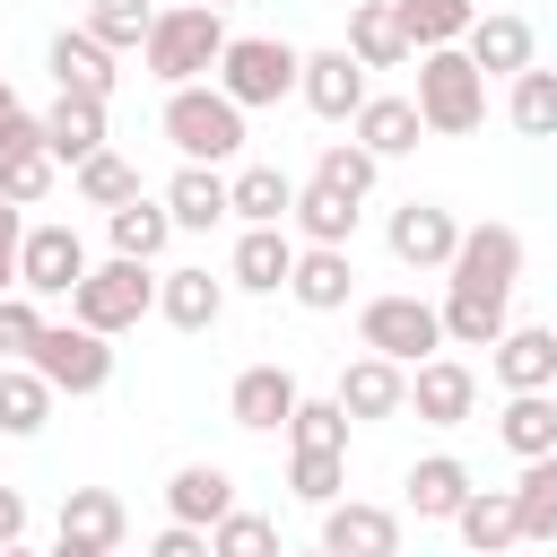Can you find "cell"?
<instances>
[{"label": "cell", "mask_w": 557, "mask_h": 557, "mask_svg": "<svg viewBox=\"0 0 557 557\" xmlns=\"http://www.w3.org/2000/svg\"><path fill=\"white\" fill-rule=\"evenodd\" d=\"M35 339H44V305L9 287V296H0V366H26V357H35Z\"/></svg>", "instance_id": "46"}, {"label": "cell", "mask_w": 557, "mask_h": 557, "mask_svg": "<svg viewBox=\"0 0 557 557\" xmlns=\"http://www.w3.org/2000/svg\"><path fill=\"white\" fill-rule=\"evenodd\" d=\"M148 17H157L148 0H87V17H78V26L122 61V52H139V44H148Z\"/></svg>", "instance_id": "40"}, {"label": "cell", "mask_w": 557, "mask_h": 557, "mask_svg": "<svg viewBox=\"0 0 557 557\" xmlns=\"http://www.w3.org/2000/svg\"><path fill=\"white\" fill-rule=\"evenodd\" d=\"M44 383H52V400L70 392V400H87V392H104L113 383V339H96L87 322H44V339H35V357H26Z\"/></svg>", "instance_id": "8"}, {"label": "cell", "mask_w": 557, "mask_h": 557, "mask_svg": "<svg viewBox=\"0 0 557 557\" xmlns=\"http://www.w3.org/2000/svg\"><path fill=\"white\" fill-rule=\"evenodd\" d=\"M9 287H17V252H0V296H9Z\"/></svg>", "instance_id": "51"}, {"label": "cell", "mask_w": 557, "mask_h": 557, "mask_svg": "<svg viewBox=\"0 0 557 557\" xmlns=\"http://www.w3.org/2000/svg\"><path fill=\"white\" fill-rule=\"evenodd\" d=\"M287 453H348V409L322 392V400H296L287 418Z\"/></svg>", "instance_id": "41"}, {"label": "cell", "mask_w": 557, "mask_h": 557, "mask_svg": "<svg viewBox=\"0 0 557 557\" xmlns=\"http://www.w3.org/2000/svg\"><path fill=\"white\" fill-rule=\"evenodd\" d=\"M296 400H305V383H296L287 366H244V374L226 383V418H235L244 435H287Z\"/></svg>", "instance_id": "12"}, {"label": "cell", "mask_w": 557, "mask_h": 557, "mask_svg": "<svg viewBox=\"0 0 557 557\" xmlns=\"http://www.w3.org/2000/svg\"><path fill=\"white\" fill-rule=\"evenodd\" d=\"M531 52H540V35H531V17H513V9H479V26L461 35V61H470L479 78H522Z\"/></svg>", "instance_id": "14"}, {"label": "cell", "mask_w": 557, "mask_h": 557, "mask_svg": "<svg viewBox=\"0 0 557 557\" xmlns=\"http://www.w3.org/2000/svg\"><path fill=\"white\" fill-rule=\"evenodd\" d=\"M409 104L435 139H470L487 122V78L461 61V44H444V52H418V96Z\"/></svg>", "instance_id": "6"}, {"label": "cell", "mask_w": 557, "mask_h": 557, "mask_svg": "<svg viewBox=\"0 0 557 557\" xmlns=\"http://www.w3.org/2000/svg\"><path fill=\"white\" fill-rule=\"evenodd\" d=\"M348 139H357L374 165H392V157H409V148L426 139V122H418V104H409V96H366V104H357V122H348Z\"/></svg>", "instance_id": "25"}, {"label": "cell", "mask_w": 557, "mask_h": 557, "mask_svg": "<svg viewBox=\"0 0 557 557\" xmlns=\"http://www.w3.org/2000/svg\"><path fill=\"white\" fill-rule=\"evenodd\" d=\"M157 313H165L174 331H218V313H226V278H209V261L157 270Z\"/></svg>", "instance_id": "23"}, {"label": "cell", "mask_w": 557, "mask_h": 557, "mask_svg": "<svg viewBox=\"0 0 557 557\" xmlns=\"http://www.w3.org/2000/svg\"><path fill=\"white\" fill-rule=\"evenodd\" d=\"M104 235H113V252H122V261H148V270H157V252L174 244V218H165V200H148V191H139V200H122V209L104 218Z\"/></svg>", "instance_id": "34"}, {"label": "cell", "mask_w": 557, "mask_h": 557, "mask_svg": "<svg viewBox=\"0 0 557 557\" xmlns=\"http://www.w3.org/2000/svg\"><path fill=\"white\" fill-rule=\"evenodd\" d=\"M157 122H165V139H174L183 165H218V174H226V165L244 157V139H252V131H244V104H226L209 78H200V87H165V113H157Z\"/></svg>", "instance_id": "2"}, {"label": "cell", "mask_w": 557, "mask_h": 557, "mask_svg": "<svg viewBox=\"0 0 557 557\" xmlns=\"http://www.w3.org/2000/svg\"><path fill=\"white\" fill-rule=\"evenodd\" d=\"M104 557H131V548H104Z\"/></svg>", "instance_id": "55"}, {"label": "cell", "mask_w": 557, "mask_h": 557, "mask_svg": "<svg viewBox=\"0 0 557 557\" xmlns=\"http://www.w3.org/2000/svg\"><path fill=\"white\" fill-rule=\"evenodd\" d=\"M200 9H218V17H226V9H235V0H200Z\"/></svg>", "instance_id": "53"}, {"label": "cell", "mask_w": 557, "mask_h": 557, "mask_svg": "<svg viewBox=\"0 0 557 557\" xmlns=\"http://www.w3.org/2000/svg\"><path fill=\"white\" fill-rule=\"evenodd\" d=\"M374 174H383V165H374L357 139H322V157H313V183H331V191H348V200H366Z\"/></svg>", "instance_id": "45"}, {"label": "cell", "mask_w": 557, "mask_h": 557, "mask_svg": "<svg viewBox=\"0 0 557 557\" xmlns=\"http://www.w3.org/2000/svg\"><path fill=\"white\" fill-rule=\"evenodd\" d=\"M0 557H44V548H26V540H17V548H0Z\"/></svg>", "instance_id": "52"}, {"label": "cell", "mask_w": 557, "mask_h": 557, "mask_svg": "<svg viewBox=\"0 0 557 557\" xmlns=\"http://www.w3.org/2000/svg\"><path fill=\"white\" fill-rule=\"evenodd\" d=\"M44 557H96V548H78V540H61V531H52V548H44Z\"/></svg>", "instance_id": "50"}, {"label": "cell", "mask_w": 557, "mask_h": 557, "mask_svg": "<svg viewBox=\"0 0 557 557\" xmlns=\"http://www.w3.org/2000/svg\"><path fill=\"white\" fill-rule=\"evenodd\" d=\"M357 348L383 357V366H426V357H444V313H435V296H418V287L366 296V305H357Z\"/></svg>", "instance_id": "3"}, {"label": "cell", "mask_w": 557, "mask_h": 557, "mask_svg": "<svg viewBox=\"0 0 557 557\" xmlns=\"http://www.w3.org/2000/svg\"><path fill=\"white\" fill-rule=\"evenodd\" d=\"M487 374L505 392H557V331L548 322H505V339L487 348Z\"/></svg>", "instance_id": "19"}, {"label": "cell", "mask_w": 557, "mask_h": 557, "mask_svg": "<svg viewBox=\"0 0 557 557\" xmlns=\"http://www.w3.org/2000/svg\"><path fill=\"white\" fill-rule=\"evenodd\" d=\"M17 244H26V209H9V200H0V252H17Z\"/></svg>", "instance_id": "49"}, {"label": "cell", "mask_w": 557, "mask_h": 557, "mask_svg": "<svg viewBox=\"0 0 557 557\" xmlns=\"http://www.w3.org/2000/svg\"><path fill=\"white\" fill-rule=\"evenodd\" d=\"M322 557H400V505H374V496H339L322 505Z\"/></svg>", "instance_id": "10"}, {"label": "cell", "mask_w": 557, "mask_h": 557, "mask_svg": "<svg viewBox=\"0 0 557 557\" xmlns=\"http://www.w3.org/2000/svg\"><path fill=\"white\" fill-rule=\"evenodd\" d=\"M287 209H296V183L278 165H235L226 174V218L235 226H287Z\"/></svg>", "instance_id": "30"}, {"label": "cell", "mask_w": 557, "mask_h": 557, "mask_svg": "<svg viewBox=\"0 0 557 557\" xmlns=\"http://www.w3.org/2000/svg\"><path fill=\"white\" fill-rule=\"evenodd\" d=\"M287 557H322V548H287Z\"/></svg>", "instance_id": "54"}, {"label": "cell", "mask_w": 557, "mask_h": 557, "mask_svg": "<svg viewBox=\"0 0 557 557\" xmlns=\"http://www.w3.org/2000/svg\"><path fill=\"white\" fill-rule=\"evenodd\" d=\"M226 513H235V470H226V461H183V470L165 479V522L218 531Z\"/></svg>", "instance_id": "18"}, {"label": "cell", "mask_w": 557, "mask_h": 557, "mask_svg": "<svg viewBox=\"0 0 557 557\" xmlns=\"http://www.w3.org/2000/svg\"><path fill=\"white\" fill-rule=\"evenodd\" d=\"M357 70H400V61H418L409 52V35H400V17H392V0H348V44H339Z\"/></svg>", "instance_id": "27"}, {"label": "cell", "mask_w": 557, "mask_h": 557, "mask_svg": "<svg viewBox=\"0 0 557 557\" xmlns=\"http://www.w3.org/2000/svg\"><path fill=\"white\" fill-rule=\"evenodd\" d=\"M513 522H522V540H557V453L522 461V479H513Z\"/></svg>", "instance_id": "38"}, {"label": "cell", "mask_w": 557, "mask_h": 557, "mask_svg": "<svg viewBox=\"0 0 557 557\" xmlns=\"http://www.w3.org/2000/svg\"><path fill=\"white\" fill-rule=\"evenodd\" d=\"M122 531H131V513H122V496L113 487H70L61 496V540H78V548H122Z\"/></svg>", "instance_id": "32"}, {"label": "cell", "mask_w": 557, "mask_h": 557, "mask_svg": "<svg viewBox=\"0 0 557 557\" xmlns=\"http://www.w3.org/2000/svg\"><path fill=\"white\" fill-rule=\"evenodd\" d=\"M331 400L348 409V426H374V418H400L409 409V366H383V357H348L339 366V383H331Z\"/></svg>", "instance_id": "13"}, {"label": "cell", "mask_w": 557, "mask_h": 557, "mask_svg": "<svg viewBox=\"0 0 557 557\" xmlns=\"http://www.w3.org/2000/svg\"><path fill=\"white\" fill-rule=\"evenodd\" d=\"M70 183H78V200H87V209H104V218H113L122 200H139V165H131V157H113V148H96Z\"/></svg>", "instance_id": "39"}, {"label": "cell", "mask_w": 557, "mask_h": 557, "mask_svg": "<svg viewBox=\"0 0 557 557\" xmlns=\"http://www.w3.org/2000/svg\"><path fill=\"white\" fill-rule=\"evenodd\" d=\"M392 17L409 35V52H444L479 26V0H392Z\"/></svg>", "instance_id": "33"}, {"label": "cell", "mask_w": 557, "mask_h": 557, "mask_svg": "<svg viewBox=\"0 0 557 557\" xmlns=\"http://www.w3.org/2000/svg\"><path fill=\"white\" fill-rule=\"evenodd\" d=\"M87 278V235L70 226V218H35L26 226V244H17V296H70Z\"/></svg>", "instance_id": "9"}, {"label": "cell", "mask_w": 557, "mask_h": 557, "mask_svg": "<svg viewBox=\"0 0 557 557\" xmlns=\"http://www.w3.org/2000/svg\"><path fill=\"white\" fill-rule=\"evenodd\" d=\"M148 557H209V531H183V522H165V531L148 540Z\"/></svg>", "instance_id": "47"}, {"label": "cell", "mask_w": 557, "mask_h": 557, "mask_svg": "<svg viewBox=\"0 0 557 557\" xmlns=\"http://www.w3.org/2000/svg\"><path fill=\"white\" fill-rule=\"evenodd\" d=\"M287 270H296V235H287V226H235L226 287H244V296H287Z\"/></svg>", "instance_id": "17"}, {"label": "cell", "mask_w": 557, "mask_h": 557, "mask_svg": "<svg viewBox=\"0 0 557 557\" xmlns=\"http://www.w3.org/2000/svg\"><path fill=\"white\" fill-rule=\"evenodd\" d=\"M357 218H366V200H348V191H331V183H296V209H287V235L296 244H357Z\"/></svg>", "instance_id": "26"}, {"label": "cell", "mask_w": 557, "mask_h": 557, "mask_svg": "<svg viewBox=\"0 0 557 557\" xmlns=\"http://www.w3.org/2000/svg\"><path fill=\"white\" fill-rule=\"evenodd\" d=\"M296 70H305V52L287 44V35H226V52H218V96L226 104H244V113H261V104H278V96H296Z\"/></svg>", "instance_id": "5"}, {"label": "cell", "mask_w": 557, "mask_h": 557, "mask_svg": "<svg viewBox=\"0 0 557 557\" xmlns=\"http://www.w3.org/2000/svg\"><path fill=\"white\" fill-rule=\"evenodd\" d=\"M44 418H52V383L35 374V366H0V435H44Z\"/></svg>", "instance_id": "36"}, {"label": "cell", "mask_w": 557, "mask_h": 557, "mask_svg": "<svg viewBox=\"0 0 557 557\" xmlns=\"http://www.w3.org/2000/svg\"><path fill=\"white\" fill-rule=\"evenodd\" d=\"M496 444H505L513 461L557 453V392H505V409H496Z\"/></svg>", "instance_id": "31"}, {"label": "cell", "mask_w": 557, "mask_h": 557, "mask_svg": "<svg viewBox=\"0 0 557 557\" xmlns=\"http://www.w3.org/2000/svg\"><path fill=\"white\" fill-rule=\"evenodd\" d=\"M383 244H392L400 270H444L453 244H461V218H453L444 200H400V209L383 218Z\"/></svg>", "instance_id": "11"}, {"label": "cell", "mask_w": 557, "mask_h": 557, "mask_svg": "<svg viewBox=\"0 0 557 557\" xmlns=\"http://www.w3.org/2000/svg\"><path fill=\"white\" fill-rule=\"evenodd\" d=\"M470 461H453V453H426V461H409V479H400V505L418 513V522H453L461 505H470Z\"/></svg>", "instance_id": "24"}, {"label": "cell", "mask_w": 557, "mask_h": 557, "mask_svg": "<svg viewBox=\"0 0 557 557\" xmlns=\"http://www.w3.org/2000/svg\"><path fill=\"white\" fill-rule=\"evenodd\" d=\"M435 313H444V348H496V339H505V322H513V313H505V296H453V287H444V305H435Z\"/></svg>", "instance_id": "35"}, {"label": "cell", "mask_w": 557, "mask_h": 557, "mask_svg": "<svg viewBox=\"0 0 557 557\" xmlns=\"http://www.w3.org/2000/svg\"><path fill=\"white\" fill-rule=\"evenodd\" d=\"M52 183H61V165H52L44 148H9V157H0V200H9V209L52 200Z\"/></svg>", "instance_id": "43"}, {"label": "cell", "mask_w": 557, "mask_h": 557, "mask_svg": "<svg viewBox=\"0 0 557 557\" xmlns=\"http://www.w3.org/2000/svg\"><path fill=\"white\" fill-rule=\"evenodd\" d=\"M513 278H522V226H505V218L461 226V244L444 261V287L453 296H505L513 305Z\"/></svg>", "instance_id": "7"}, {"label": "cell", "mask_w": 557, "mask_h": 557, "mask_svg": "<svg viewBox=\"0 0 557 557\" xmlns=\"http://www.w3.org/2000/svg\"><path fill=\"white\" fill-rule=\"evenodd\" d=\"M35 131H44V157L78 174V165L104 148V104H87V96H52V104L35 113Z\"/></svg>", "instance_id": "22"}, {"label": "cell", "mask_w": 557, "mask_h": 557, "mask_svg": "<svg viewBox=\"0 0 557 557\" xmlns=\"http://www.w3.org/2000/svg\"><path fill=\"white\" fill-rule=\"evenodd\" d=\"M209 557H287V548H278V522H270V513L235 505V513L209 531Z\"/></svg>", "instance_id": "44"}, {"label": "cell", "mask_w": 557, "mask_h": 557, "mask_svg": "<svg viewBox=\"0 0 557 557\" xmlns=\"http://www.w3.org/2000/svg\"><path fill=\"white\" fill-rule=\"evenodd\" d=\"M287 296H296L305 313H339V305L357 296V252H339V244H296Z\"/></svg>", "instance_id": "21"}, {"label": "cell", "mask_w": 557, "mask_h": 557, "mask_svg": "<svg viewBox=\"0 0 557 557\" xmlns=\"http://www.w3.org/2000/svg\"><path fill=\"white\" fill-rule=\"evenodd\" d=\"M296 96H305V113H322V122H357V104H366L374 87H366V70H357L339 44H322V52H305Z\"/></svg>", "instance_id": "16"}, {"label": "cell", "mask_w": 557, "mask_h": 557, "mask_svg": "<svg viewBox=\"0 0 557 557\" xmlns=\"http://www.w3.org/2000/svg\"><path fill=\"white\" fill-rule=\"evenodd\" d=\"M44 70H52V96H87V104H104L113 96V52L87 35V26H61L52 44H44Z\"/></svg>", "instance_id": "15"}, {"label": "cell", "mask_w": 557, "mask_h": 557, "mask_svg": "<svg viewBox=\"0 0 557 557\" xmlns=\"http://www.w3.org/2000/svg\"><path fill=\"white\" fill-rule=\"evenodd\" d=\"M17 540H26V496L0 487V548H17Z\"/></svg>", "instance_id": "48"}, {"label": "cell", "mask_w": 557, "mask_h": 557, "mask_svg": "<svg viewBox=\"0 0 557 557\" xmlns=\"http://www.w3.org/2000/svg\"><path fill=\"white\" fill-rule=\"evenodd\" d=\"M453 540H461L470 557H505V548H522V522H513V487H470V505L453 513Z\"/></svg>", "instance_id": "29"}, {"label": "cell", "mask_w": 557, "mask_h": 557, "mask_svg": "<svg viewBox=\"0 0 557 557\" xmlns=\"http://www.w3.org/2000/svg\"><path fill=\"white\" fill-rule=\"evenodd\" d=\"M148 9H165V0H148Z\"/></svg>", "instance_id": "56"}, {"label": "cell", "mask_w": 557, "mask_h": 557, "mask_svg": "<svg viewBox=\"0 0 557 557\" xmlns=\"http://www.w3.org/2000/svg\"><path fill=\"white\" fill-rule=\"evenodd\" d=\"M157 313V270L148 261H87V278L70 287V322H87L96 339H122V331H139Z\"/></svg>", "instance_id": "4"}, {"label": "cell", "mask_w": 557, "mask_h": 557, "mask_svg": "<svg viewBox=\"0 0 557 557\" xmlns=\"http://www.w3.org/2000/svg\"><path fill=\"white\" fill-rule=\"evenodd\" d=\"M409 409H418L426 426H470L479 374H470L461 357H426V366H409Z\"/></svg>", "instance_id": "20"}, {"label": "cell", "mask_w": 557, "mask_h": 557, "mask_svg": "<svg viewBox=\"0 0 557 557\" xmlns=\"http://www.w3.org/2000/svg\"><path fill=\"white\" fill-rule=\"evenodd\" d=\"M218 52H226V17L200 9V0H165V9L148 17V44H139V61H148L157 87H200V78H218Z\"/></svg>", "instance_id": "1"}, {"label": "cell", "mask_w": 557, "mask_h": 557, "mask_svg": "<svg viewBox=\"0 0 557 557\" xmlns=\"http://www.w3.org/2000/svg\"><path fill=\"white\" fill-rule=\"evenodd\" d=\"M287 487H296V505H339L348 496V453H287Z\"/></svg>", "instance_id": "42"}, {"label": "cell", "mask_w": 557, "mask_h": 557, "mask_svg": "<svg viewBox=\"0 0 557 557\" xmlns=\"http://www.w3.org/2000/svg\"><path fill=\"white\" fill-rule=\"evenodd\" d=\"M157 200H165L174 235H209V226H226V174H218V165H174V183H165Z\"/></svg>", "instance_id": "28"}, {"label": "cell", "mask_w": 557, "mask_h": 557, "mask_svg": "<svg viewBox=\"0 0 557 557\" xmlns=\"http://www.w3.org/2000/svg\"><path fill=\"white\" fill-rule=\"evenodd\" d=\"M505 122L522 131V139H557V70H522V78H505Z\"/></svg>", "instance_id": "37"}]
</instances>
